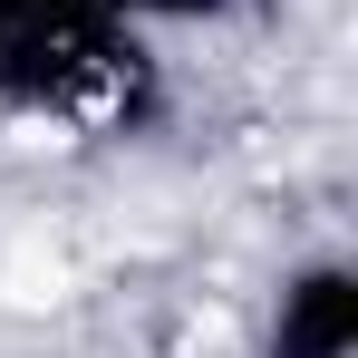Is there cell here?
<instances>
[{"instance_id": "6da1fadb", "label": "cell", "mask_w": 358, "mask_h": 358, "mask_svg": "<svg viewBox=\"0 0 358 358\" xmlns=\"http://www.w3.org/2000/svg\"><path fill=\"white\" fill-rule=\"evenodd\" d=\"M358 349V291L349 271H300L281 291V358H349Z\"/></svg>"}]
</instances>
